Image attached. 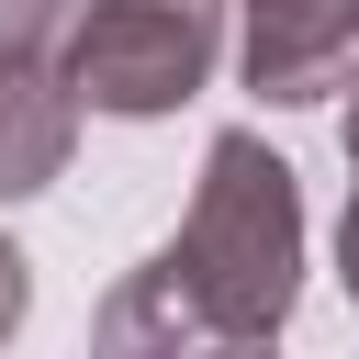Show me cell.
Segmentation results:
<instances>
[{
    "label": "cell",
    "instance_id": "6da1fadb",
    "mask_svg": "<svg viewBox=\"0 0 359 359\" xmlns=\"http://www.w3.org/2000/svg\"><path fill=\"white\" fill-rule=\"evenodd\" d=\"M292 303H303V180L258 135H213L180 236L112 280L101 337L112 348H269Z\"/></svg>",
    "mask_w": 359,
    "mask_h": 359
},
{
    "label": "cell",
    "instance_id": "7a4b0ae2",
    "mask_svg": "<svg viewBox=\"0 0 359 359\" xmlns=\"http://www.w3.org/2000/svg\"><path fill=\"white\" fill-rule=\"evenodd\" d=\"M224 56V0H79L67 22V90L79 112L157 123L180 112Z\"/></svg>",
    "mask_w": 359,
    "mask_h": 359
},
{
    "label": "cell",
    "instance_id": "3957f363",
    "mask_svg": "<svg viewBox=\"0 0 359 359\" xmlns=\"http://www.w3.org/2000/svg\"><path fill=\"white\" fill-rule=\"evenodd\" d=\"M224 11H236V67L269 112L359 90V0H224Z\"/></svg>",
    "mask_w": 359,
    "mask_h": 359
},
{
    "label": "cell",
    "instance_id": "277c9868",
    "mask_svg": "<svg viewBox=\"0 0 359 359\" xmlns=\"http://www.w3.org/2000/svg\"><path fill=\"white\" fill-rule=\"evenodd\" d=\"M79 146L67 56H0V202H34Z\"/></svg>",
    "mask_w": 359,
    "mask_h": 359
},
{
    "label": "cell",
    "instance_id": "5b68a950",
    "mask_svg": "<svg viewBox=\"0 0 359 359\" xmlns=\"http://www.w3.org/2000/svg\"><path fill=\"white\" fill-rule=\"evenodd\" d=\"M79 0H0V56H67Z\"/></svg>",
    "mask_w": 359,
    "mask_h": 359
},
{
    "label": "cell",
    "instance_id": "8992f818",
    "mask_svg": "<svg viewBox=\"0 0 359 359\" xmlns=\"http://www.w3.org/2000/svg\"><path fill=\"white\" fill-rule=\"evenodd\" d=\"M22 303H34V269H22V247H11V236H0V337H11V325H22Z\"/></svg>",
    "mask_w": 359,
    "mask_h": 359
},
{
    "label": "cell",
    "instance_id": "52a82bcc",
    "mask_svg": "<svg viewBox=\"0 0 359 359\" xmlns=\"http://www.w3.org/2000/svg\"><path fill=\"white\" fill-rule=\"evenodd\" d=\"M337 280H348V303H359V180H348V224H337Z\"/></svg>",
    "mask_w": 359,
    "mask_h": 359
},
{
    "label": "cell",
    "instance_id": "ba28073f",
    "mask_svg": "<svg viewBox=\"0 0 359 359\" xmlns=\"http://www.w3.org/2000/svg\"><path fill=\"white\" fill-rule=\"evenodd\" d=\"M348 168H359V101H348Z\"/></svg>",
    "mask_w": 359,
    "mask_h": 359
}]
</instances>
